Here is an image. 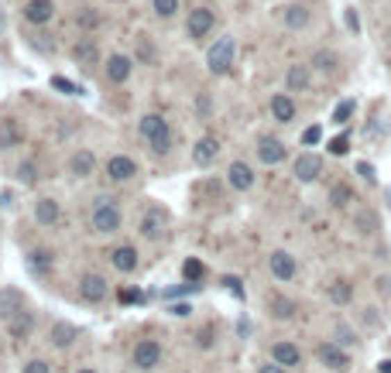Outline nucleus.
I'll use <instances>...</instances> for the list:
<instances>
[{
	"instance_id": "29",
	"label": "nucleus",
	"mask_w": 391,
	"mask_h": 373,
	"mask_svg": "<svg viewBox=\"0 0 391 373\" xmlns=\"http://www.w3.org/2000/svg\"><path fill=\"white\" fill-rule=\"evenodd\" d=\"M148 144H151V151L155 155H168L172 151V130H162V134H155V137H148Z\"/></svg>"
},
{
	"instance_id": "28",
	"label": "nucleus",
	"mask_w": 391,
	"mask_h": 373,
	"mask_svg": "<svg viewBox=\"0 0 391 373\" xmlns=\"http://www.w3.org/2000/svg\"><path fill=\"white\" fill-rule=\"evenodd\" d=\"M31 325H35L31 312H21L17 319H10V336H14V339H24V336L31 332Z\"/></svg>"
},
{
	"instance_id": "35",
	"label": "nucleus",
	"mask_w": 391,
	"mask_h": 373,
	"mask_svg": "<svg viewBox=\"0 0 391 373\" xmlns=\"http://www.w3.org/2000/svg\"><path fill=\"white\" fill-rule=\"evenodd\" d=\"M350 116H353V100H343V103L333 110V120L336 123H347Z\"/></svg>"
},
{
	"instance_id": "48",
	"label": "nucleus",
	"mask_w": 391,
	"mask_h": 373,
	"mask_svg": "<svg viewBox=\"0 0 391 373\" xmlns=\"http://www.w3.org/2000/svg\"><path fill=\"white\" fill-rule=\"evenodd\" d=\"M381 373H391V360H385V363H381Z\"/></svg>"
},
{
	"instance_id": "16",
	"label": "nucleus",
	"mask_w": 391,
	"mask_h": 373,
	"mask_svg": "<svg viewBox=\"0 0 391 373\" xmlns=\"http://www.w3.org/2000/svg\"><path fill=\"white\" fill-rule=\"evenodd\" d=\"M134 72V62L127 55H110L107 58V79L110 83H127V76Z\"/></svg>"
},
{
	"instance_id": "9",
	"label": "nucleus",
	"mask_w": 391,
	"mask_h": 373,
	"mask_svg": "<svg viewBox=\"0 0 391 373\" xmlns=\"http://www.w3.org/2000/svg\"><path fill=\"white\" fill-rule=\"evenodd\" d=\"M281 21H285V28H292V31H302V28L313 21V10H309L306 3H288V7L281 10Z\"/></svg>"
},
{
	"instance_id": "13",
	"label": "nucleus",
	"mask_w": 391,
	"mask_h": 373,
	"mask_svg": "<svg viewBox=\"0 0 391 373\" xmlns=\"http://www.w3.org/2000/svg\"><path fill=\"white\" fill-rule=\"evenodd\" d=\"M52 14H56V3L52 0H31L24 7V21H31V24H49Z\"/></svg>"
},
{
	"instance_id": "38",
	"label": "nucleus",
	"mask_w": 391,
	"mask_h": 373,
	"mask_svg": "<svg viewBox=\"0 0 391 373\" xmlns=\"http://www.w3.org/2000/svg\"><path fill=\"white\" fill-rule=\"evenodd\" d=\"M182 274H185L189 281H199V277H203V264H199V261H185V264H182Z\"/></svg>"
},
{
	"instance_id": "31",
	"label": "nucleus",
	"mask_w": 391,
	"mask_h": 373,
	"mask_svg": "<svg viewBox=\"0 0 391 373\" xmlns=\"http://www.w3.org/2000/svg\"><path fill=\"white\" fill-rule=\"evenodd\" d=\"M313 65H316V69H323V72H333V69H336V55L333 52H316Z\"/></svg>"
},
{
	"instance_id": "15",
	"label": "nucleus",
	"mask_w": 391,
	"mask_h": 373,
	"mask_svg": "<svg viewBox=\"0 0 391 373\" xmlns=\"http://www.w3.org/2000/svg\"><path fill=\"white\" fill-rule=\"evenodd\" d=\"M165 233V213L155 206V209H148L144 219H141V236H148V240H158Z\"/></svg>"
},
{
	"instance_id": "45",
	"label": "nucleus",
	"mask_w": 391,
	"mask_h": 373,
	"mask_svg": "<svg viewBox=\"0 0 391 373\" xmlns=\"http://www.w3.org/2000/svg\"><path fill=\"white\" fill-rule=\"evenodd\" d=\"M336 336H340V342H353V332L350 329H336Z\"/></svg>"
},
{
	"instance_id": "22",
	"label": "nucleus",
	"mask_w": 391,
	"mask_h": 373,
	"mask_svg": "<svg viewBox=\"0 0 391 373\" xmlns=\"http://www.w3.org/2000/svg\"><path fill=\"white\" fill-rule=\"evenodd\" d=\"M217 155H220V141L217 137H203L196 144V151H192V161L196 164H210V161H217Z\"/></svg>"
},
{
	"instance_id": "47",
	"label": "nucleus",
	"mask_w": 391,
	"mask_h": 373,
	"mask_svg": "<svg viewBox=\"0 0 391 373\" xmlns=\"http://www.w3.org/2000/svg\"><path fill=\"white\" fill-rule=\"evenodd\" d=\"M347 24H350V31H357V14L353 10H347Z\"/></svg>"
},
{
	"instance_id": "2",
	"label": "nucleus",
	"mask_w": 391,
	"mask_h": 373,
	"mask_svg": "<svg viewBox=\"0 0 391 373\" xmlns=\"http://www.w3.org/2000/svg\"><path fill=\"white\" fill-rule=\"evenodd\" d=\"M93 229L97 233H117L120 229V209L113 206V199L100 196L97 199V209H93Z\"/></svg>"
},
{
	"instance_id": "33",
	"label": "nucleus",
	"mask_w": 391,
	"mask_h": 373,
	"mask_svg": "<svg viewBox=\"0 0 391 373\" xmlns=\"http://www.w3.org/2000/svg\"><path fill=\"white\" fill-rule=\"evenodd\" d=\"M350 199H353V192H350V189H347V185H336L333 192H330V202H333L336 209H340V206H347V202H350Z\"/></svg>"
},
{
	"instance_id": "4",
	"label": "nucleus",
	"mask_w": 391,
	"mask_h": 373,
	"mask_svg": "<svg viewBox=\"0 0 391 373\" xmlns=\"http://www.w3.org/2000/svg\"><path fill=\"white\" fill-rule=\"evenodd\" d=\"M213 24H217V17H213V10L210 7H196V10H189V21H185V31H189V38H206L210 31H213Z\"/></svg>"
},
{
	"instance_id": "8",
	"label": "nucleus",
	"mask_w": 391,
	"mask_h": 373,
	"mask_svg": "<svg viewBox=\"0 0 391 373\" xmlns=\"http://www.w3.org/2000/svg\"><path fill=\"white\" fill-rule=\"evenodd\" d=\"M138 175V161L127 158V155H113L110 161H107V178L110 182H131Z\"/></svg>"
},
{
	"instance_id": "7",
	"label": "nucleus",
	"mask_w": 391,
	"mask_h": 373,
	"mask_svg": "<svg viewBox=\"0 0 391 373\" xmlns=\"http://www.w3.org/2000/svg\"><path fill=\"white\" fill-rule=\"evenodd\" d=\"M316 360H319L323 367H330V370H340V373L350 367L347 353H343L340 346H333V342H319V346H316Z\"/></svg>"
},
{
	"instance_id": "37",
	"label": "nucleus",
	"mask_w": 391,
	"mask_h": 373,
	"mask_svg": "<svg viewBox=\"0 0 391 373\" xmlns=\"http://www.w3.org/2000/svg\"><path fill=\"white\" fill-rule=\"evenodd\" d=\"M49 264H52V254H49V250H35V254H31V267H35V270H45Z\"/></svg>"
},
{
	"instance_id": "23",
	"label": "nucleus",
	"mask_w": 391,
	"mask_h": 373,
	"mask_svg": "<svg viewBox=\"0 0 391 373\" xmlns=\"http://www.w3.org/2000/svg\"><path fill=\"white\" fill-rule=\"evenodd\" d=\"M272 116H275L278 123H288V120L295 116V103H292V96H285V93L272 96Z\"/></svg>"
},
{
	"instance_id": "25",
	"label": "nucleus",
	"mask_w": 391,
	"mask_h": 373,
	"mask_svg": "<svg viewBox=\"0 0 391 373\" xmlns=\"http://www.w3.org/2000/svg\"><path fill=\"white\" fill-rule=\"evenodd\" d=\"M69 168H72V175H79V178L93 175V168H97V158H93V151H76Z\"/></svg>"
},
{
	"instance_id": "18",
	"label": "nucleus",
	"mask_w": 391,
	"mask_h": 373,
	"mask_svg": "<svg viewBox=\"0 0 391 373\" xmlns=\"http://www.w3.org/2000/svg\"><path fill=\"white\" fill-rule=\"evenodd\" d=\"M21 127H17V120H10V116H3L0 120V151H10V148H17L21 144Z\"/></svg>"
},
{
	"instance_id": "11",
	"label": "nucleus",
	"mask_w": 391,
	"mask_h": 373,
	"mask_svg": "<svg viewBox=\"0 0 391 373\" xmlns=\"http://www.w3.org/2000/svg\"><path fill=\"white\" fill-rule=\"evenodd\" d=\"M76 339H79V329H76L72 322H56V325L49 329V342L58 346V349H69Z\"/></svg>"
},
{
	"instance_id": "17",
	"label": "nucleus",
	"mask_w": 391,
	"mask_h": 373,
	"mask_svg": "<svg viewBox=\"0 0 391 373\" xmlns=\"http://www.w3.org/2000/svg\"><path fill=\"white\" fill-rule=\"evenodd\" d=\"M258 158L265 161V164H278V161H285V144H281L278 137H261Z\"/></svg>"
},
{
	"instance_id": "42",
	"label": "nucleus",
	"mask_w": 391,
	"mask_h": 373,
	"mask_svg": "<svg viewBox=\"0 0 391 373\" xmlns=\"http://www.w3.org/2000/svg\"><path fill=\"white\" fill-rule=\"evenodd\" d=\"M319 137H323V130H319V127H309V130L302 134V144H309V148H313V144H319Z\"/></svg>"
},
{
	"instance_id": "14",
	"label": "nucleus",
	"mask_w": 391,
	"mask_h": 373,
	"mask_svg": "<svg viewBox=\"0 0 391 373\" xmlns=\"http://www.w3.org/2000/svg\"><path fill=\"white\" fill-rule=\"evenodd\" d=\"M268 264H272V274H275L278 281H292V277H295V257L285 254V250H275V254L268 257Z\"/></svg>"
},
{
	"instance_id": "3",
	"label": "nucleus",
	"mask_w": 391,
	"mask_h": 373,
	"mask_svg": "<svg viewBox=\"0 0 391 373\" xmlns=\"http://www.w3.org/2000/svg\"><path fill=\"white\" fill-rule=\"evenodd\" d=\"M131 363H134V370H155L162 363V346L155 339H141L131 353Z\"/></svg>"
},
{
	"instance_id": "21",
	"label": "nucleus",
	"mask_w": 391,
	"mask_h": 373,
	"mask_svg": "<svg viewBox=\"0 0 391 373\" xmlns=\"http://www.w3.org/2000/svg\"><path fill=\"white\" fill-rule=\"evenodd\" d=\"M272 360H275V363H281V367H299L302 353H299L292 342H275V346H272Z\"/></svg>"
},
{
	"instance_id": "43",
	"label": "nucleus",
	"mask_w": 391,
	"mask_h": 373,
	"mask_svg": "<svg viewBox=\"0 0 391 373\" xmlns=\"http://www.w3.org/2000/svg\"><path fill=\"white\" fill-rule=\"evenodd\" d=\"M357 175H360V178H367V182H374V168H371L367 161H360V164H357Z\"/></svg>"
},
{
	"instance_id": "1",
	"label": "nucleus",
	"mask_w": 391,
	"mask_h": 373,
	"mask_svg": "<svg viewBox=\"0 0 391 373\" xmlns=\"http://www.w3.org/2000/svg\"><path fill=\"white\" fill-rule=\"evenodd\" d=\"M233 52H237V45H233V38H230V35L217 38V45L206 52V65H210V72H213V76L230 72V65H233Z\"/></svg>"
},
{
	"instance_id": "32",
	"label": "nucleus",
	"mask_w": 391,
	"mask_h": 373,
	"mask_svg": "<svg viewBox=\"0 0 391 373\" xmlns=\"http://www.w3.org/2000/svg\"><path fill=\"white\" fill-rule=\"evenodd\" d=\"M17 178H21L24 185H35V182H38V171H35V164H31V161L17 164Z\"/></svg>"
},
{
	"instance_id": "5",
	"label": "nucleus",
	"mask_w": 391,
	"mask_h": 373,
	"mask_svg": "<svg viewBox=\"0 0 391 373\" xmlns=\"http://www.w3.org/2000/svg\"><path fill=\"white\" fill-rule=\"evenodd\" d=\"M107 291H110V284H107V277H100V274H83L79 277V298L83 302H103L107 298Z\"/></svg>"
},
{
	"instance_id": "46",
	"label": "nucleus",
	"mask_w": 391,
	"mask_h": 373,
	"mask_svg": "<svg viewBox=\"0 0 391 373\" xmlns=\"http://www.w3.org/2000/svg\"><path fill=\"white\" fill-rule=\"evenodd\" d=\"M258 373H285V370H281V363H268V367H261Z\"/></svg>"
},
{
	"instance_id": "39",
	"label": "nucleus",
	"mask_w": 391,
	"mask_h": 373,
	"mask_svg": "<svg viewBox=\"0 0 391 373\" xmlns=\"http://www.w3.org/2000/svg\"><path fill=\"white\" fill-rule=\"evenodd\" d=\"M272 309H275V315H278V319H288L295 305H292V302H285V298H272Z\"/></svg>"
},
{
	"instance_id": "26",
	"label": "nucleus",
	"mask_w": 391,
	"mask_h": 373,
	"mask_svg": "<svg viewBox=\"0 0 391 373\" xmlns=\"http://www.w3.org/2000/svg\"><path fill=\"white\" fill-rule=\"evenodd\" d=\"M72 58H76L79 65H97V62H100V52H97V45L86 38V42H79V45L72 49Z\"/></svg>"
},
{
	"instance_id": "10",
	"label": "nucleus",
	"mask_w": 391,
	"mask_h": 373,
	"mask_svg": "<svg viewBox=\"0 0 391 373\" xmlns=\"http://www.w3.org/2000/svg\"><path fill=\"white\" fill-rule=\"evenodd\" d=\"M309 83H313V72H309V65H302V62L288 65V72H285V89H288V93H302Z\"/></svg>"
},
{
	"instance_id": "20",
	"label": "nucleus",
	"mask_w": 391,
	"mask_h": 373,
	"mask_svg": "<svg viewBox=\"0 0 391 373\" xmlns=\"http://www.w3.org/2000/svg\"><path fill=\"white\" fill-rule=\"evenodd\" d=\"M110 264L120 270V274H131L134 267H138V250L134 247H117L110 254Z\"/></svg>"
},
{
	"instance_id": "44",
	"label": "nucleus",
	"mask_w": 391,
	"mask_h": 373,
	"mask_svg": "<svg viewBox=\"0 0 391 373\" xmlns=\"http://www.w3.org/2000/svg\"><path fill=\"white\" fill-rule=\"evenodd\" d=\"M97 21H100V14H93V10H86V14L79 17V24H83V28H93Z\"/></svg>"
},
{
	"instance_id": "30",
	"label": "nucleus",
	"mask_w": 391,
	"mask_h": 373,
	"mask_svg": "<svg viewBox=\"0 0 391 373\" xmlns=\"http://www.w3.org/2000/svg\"><path fill=\"white\" fill-rule=\"evenodd\" d=\"M330 298H333L336 305H347L350 302V284L347 281H336L333 288H330Z\"/></svg>"
},
{
	"instance_id": "19",
	"label": "nucleus",
	"mask_w": 391,
	"mask_h": 373,
	"mask_svg": "<svg viewBox=\"0 0 391 373\" xmlns=\"http://www.w3.org/2000/svg\"><path fill=\"white\" fill-rule=\"evenodd\" d=\"M226 175H230V185H233V189H240V192L254 185V171H251V164H244V161H233Z\"/></svg>"
},
{
	"instance_id": "12",
	"label": "nucleus",
	"mask_w": 391,
	"mask_h": 373,
	"mask_svg": "<svg viewBox=\"0 0 391 373\" xmlns=\"http://www.w3.org/2000/svg\"><path fill=\"white\" fill-rule=\"evenodd\" d=\"M295 178L299 182H316L319 178V171H323V161L316 158V155H299V161H295Z\"/></svg>"
},
{
	"instance_id": "49",
	"label": "nucleus",
	"mask_w": 391,
	"mask_h": 373,
	"mask_svg": "<svg viewBox=\"0 0 391 373\" xmlns=\"http://www.w3.org/2000/svg\"><path fill=\"white\" fill-rule=\"evenodd\" d=\"M79 373H97V370H79Z\"/></svg>"
},
{
	"instance_id": "36",
	"label": "nucleus",
	"mask_w": 391,
	"mask_h": 373,
	"mask_svg": "<svg viewBox=\"0 0 391 373\" xmlns=\"http://www.w3.org/2000/svg\"><path fill=\"white\" fill-rule=\"evenodd\" d=\"M178 10V0H155V14L158 17H172Z\"/></svg>"
},
{
	"instance_id": "40",
	"label": "nucleus",
	"mask_w": 391,
	"mask_h": 373,
	"mask_svg": "<svg viewBox=\"0 0 391 373\" xmlns=\"http://www.w3.org/2000/svg\"><path fill=\"white\" fill-rule=\"evenodd\" d=\"M24 373H52V367H49L45 360H28V363H24Z\"/></svg>"
},
{
	"instance_id": "41",
	"label": "nucleus",
	"mask_w": 391,
	"mask_h": 373,
	"mask_svg": "<svg viewBox=\"0 0 391 373\" xmlns=\"http://www.w3.org/2000/svg\"><path fill=\"white\" fill-rule=\"evenodd\" d=\"M347 151H350V141L347 137H333L330 141V155H347Z\"/></svg>"
},
{
	"instance_id": "24",
	"label": "nucleus",
	"mask_w": 391,
	"mask_h": 373,
	"mask_svg": "<svg viewBox=\"0 0 391 373\" xmlns=\"http://www.w3.org/2000/svg\"><path fill=\"white\" fill-rule=\"evenodd\" d=\"M35 219L42 223V226H52L58 219V202L56 199H38L35 202Z\"/></svg>"
},
{
	"instance_id": "6",
	"label": "nucleus",
	"mask_w": 391,
	"mask_h": 373,
	"mask_svg": "<svg viewBox=\"0 0 391 373\" xmlns=\"http://www.w3.org/2000/svg\"><path fill=\"white\" fill-rule=\"evenodd\" d=\"M24 312V295L17 288H0V319L10 322Z\"/></svg>"
},
{
	"instance_id": "34",
	"label": "nucleus",
	"mask_w": 391,
	"mask_h": 373,
	"mask_svg": "<svg viewBox=\"0 0 391 373\" xmlns=\"http://www.w3.org/2000/svg\"><path fill=\"white\" fill-rule=\"evenodd\" d=\"M52 86H56V89H62L65 96H79V93H83L76 83H69V79H62V76H52Z\"/></svg>"
},
{
	"instance_id": "27",
	"label": "nucleus",
	"mask_w": 391,
	"mask_h": 373,
	"mask_svg": "<svg viewBox=\"0 0 391 373\" xmlns=\"http://www.w3.org/2000/svg\"><path fill=\"white\" fill-rule=\"evenodd\" d=\"M165 127H168V123L162 120V116H158V113H148V116H141V134H144V137H155V134H162Z\"/></svg>"
}]
</instances>
